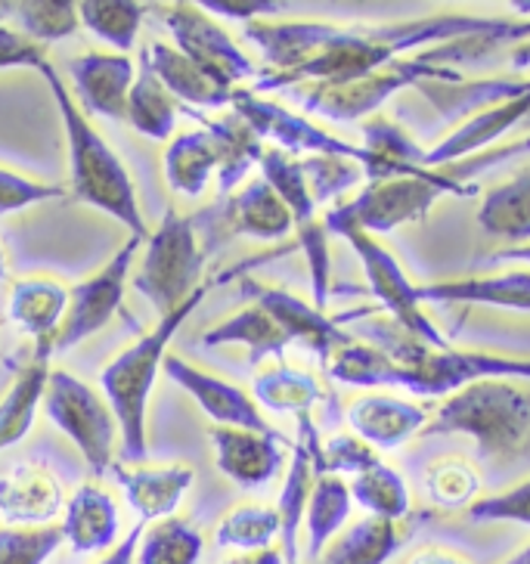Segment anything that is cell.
I'll return each mask as SVG.
<instances>
[{
    "label": "cell",
    "mask_w": 530,
    "mask_h": 564,
    "mask_svg": "<svg viewBox=\"0 0 530 564\" xmlns=\"http://www.w3.org/2000/svg\"><path fill=\"white\" fill-rule=\"evenodd\" d=\"M147 13L150 7L133 0H78L82 29L106 41L109 47H116V53H128L137 44Z\"/></svg>",
    "instance_id": "37"
},
{
    "label": "cell",
    "mask_w": 530,
    "mask_h": 564,
    "mask_svg": "<svg viewBox=\"0 0 530 564\" xmlns=\"http://www.w3.org/2000/svg\"><path fill=\"white\" fill-rule=\"evenodd\" d=\"M63 509V484L47 465L22 463L0 478V528H44Z\"/></svg>",
    "instance_id": "19"
},
{
    "label": "cell",
    "mask_w": 530,
    "mask_h": 564,
    "mask_svg": "<svg viewBox=\"0 0 530 564\" xmlns=\"http://www.w3.org/2000/svg\"><path fill=\"white\" fill-rule=\"evenodd\" d=\"M227 564H285L282 562V552L280 549H261V552H242V555H236Z\"/></svg>",
    "instance_id": "51"
},
{
    "label": "cell",
    "mask_w": 530,
    "mask_h": 564,
    "mask_svg": "<svg viewBox=\"0 0 530 564\" xmlns=\"http://www.w3.org/2000/svg\"><path fill=\"white\" fill-rule=\"evenodd\" d=\"M350 499L369 512V518H381V521H394L410 514V490L407 481L400 478L394 468H388L385 463L366 468L360 475H354V481L348 484Z\"/></svg>",
    "instance_id": "38"
},
{
    "label": "cell",
    "mask_w": 530,
    "mask_h": 564,
    "mask_svg": "<svg viewBox=\"0 0 530 564\" xmlns=\"http://www.w3.org/2000/svg\"><path fill=\"white\" fill-rule=\"evenodd\" d=\"M66 75L72 82V97L82 106L84 116H100L109 121L128 118V94L137 78L128 53L87 51L68 63Z\"/></svg>",
    "instance_id": "18"
},
{
    "label": "cell",
    "mask_w": 530,
    "mask_h": 564,
    "mask_svg": "<svg viewBox=\"0 0 530 564\" xmlns=\"http://www.w3.org/2000/svg\"><path fill=\"white\" fill-rule=\"evenodd\" d=\"M429 490L434 502L444 509L472 506V497L478 494V475L465 463H444L434 468Z\"/></svg>",
    "instance_id": "47"
},
{
    "label": "cell",
    "mask_w": 530,
    "mask_h": 564,
    "mask_svg": "<svg viewBox=\"0 0 530 564\" xmlns=\"http://www.w3.org/2000/svg\"><path fill=\"white\" fill-rule=\"evenodd\" d=\"M509 17H441L403 19L391 25H332L311 19H255L246 25V41L264 56L267 68L255 78V94L282 87H338L360 82L403 56L472 34L497 32Z\"/></svg>",
    "instance_id": "1"
},
{
    "label": "cell",
    "mask_w": 530,
    "mask_h": 564,
    "mask_svg": "<svg viewBox=\"0 0 530 564\" xmlns=\"http://www.w3.org/2000/svg\"><path fill=\"white\" fill-rule=\"evenodd\" d=\"M230 109L261 137V143L270 140L273 150L289 152V155H304V159H311V155H338V159H354L357 165L364 167L366 155L360 147L316 128L311 118L285 109L282 102L267 100V97L255 94L249 87H239L232 94Z\"/></svg>",
    "instance_id": "15"
},
{
    "label": "cell",
    "mask_w": 530,
    "mask_h": 564,
    "mask_svg": "<svg viewBox=\"0 0 530 564\" xmlns=\"http://www.w3.org/2000/svg\"><path fill=\"white\" fill-rule=\"evenodd\" d=\"M143 531H147V524H143V521H137L131 531L125 533L116 546L109 549L97 564H137V546H140V536H143Z\"/></svg>",
    "instance_id": "50"
},
{
    "label": "cell",
    "mask_w": 530,
    "mask_h": 564,
    "mask_svg": "<svg viewBox=\"0 0 530 564\" xmlns=\"http://www.w3.org/2000/svg\"><path fill=\"white\" fill-rule=\"evenodd\" d=\"M410 564H468V562L456 558V555H447V552H441V549H429V552H419Z\"/></svg>",
    "instance_id": "53"
},
{
    "label": "cell",
    "mask_w": 530,
    "mask_h": 564,
    "mask_svg": "<svg viewBox=\"0 0 530 564\" xmlns=\"http://www.w3.org/2000/svg\"><path fill=\"white\" fill-rule=\"evenodd\" d=\"M242 295L251 299V304H258L261 311L273 316V323L285 333L289 345L301 341L320 364H329L332 357H335V350H342L345 345L354 341V335L345 333L338 326V319H332L326 311L307 304V301L292 295V292H285L280 285L242 280Z\"/></svg>",
    "instance_id": "16"
},
{
    "label": "cell",
    "mask_w": 530,
    "mask_h": 564,
    "mask_svg": "<svg viewBox=\"0 0 530 564\" xmlns=\"http://www.w3.org/2000/svg\"><path fill=\"white\" fill-rule=\"evenodd\" d=\"M171 382L177 384L181 391H186L190 398L199 403V410L208 419H215V425L224 429H249V432H277L270 429V422L261 413V406L255 403L249 391H242L239 384L220 379L215 372L202 369V366L183 360L177 354H167L162 364Z\"/></svg>",
    "instance_id": "17"
},
{
    "label": "cell",
    "mask_w": 530,
    "mask_h": 564,
    "mask_svg": "<svg viewBox=\"0 0 530 564\" xmlns=\"http://www.w3.org/2000/svg\"><path fill=\"white\" fill-rule=\"evenodd\" d=\"M280 540V514L267 506H236L215 531V543L239 552H261Z\"/></svg>",
    "instance_id": "41"
},
{
    "label": "cell",
    "mask_w": 530,
    "mask_h": 564,
    "mask_svg": "<svg viewBox=\"0 0 530 564\" xmlns=\"http://www.w3.org/2000/svg\"><path fill=\"white\" fill-rule=\"evenodd\" d=\"M350 509H354V499H350L348 484L338 475H316L311 499H307V512H304V531H307L304 558L307 564L316 562L332 540L342 533V528L348 524Z\"/></svg>",
    "instance_id": "31"
},
{
    "label": "cell",
    "mask_w": 530,
    "mask_h": 564,
    "mask_svg": "<svg viewBox=\"0 0 530 564\" xmlns=\"http://www.w3.org/2000/svg\"><path fill=\"white\" fill-rule=\"evenodd\" d=\"M44 413L75 447L94 475H106L116 465L118 422L109 400L68 369H51L44 391Z\"/></svg>",
    "instance_id": "10"
},
{
    "label": "cell",
    "mask_w": 530,
    "mask_h": 564,
    "mask_svg": "<svg viewBox=\"0 0 530 564\" xmlns=\"http://www.w3.org/2000/svg\"><path fill=\"white\" fill-rule=\"evenodd\" d=\"M215 465L224 478L255 490L280 475L285 463L280 432H249V429H212Z\"/></svg>",
    "instance_id": "20"
},
{
    "label": "cell",
    "mask_w": 530,
    "mask_h": 564,
    "mask_svg": "<svg viewBox=\"0 0 530 564\" xmlns=\"http://www.w3.org/2000/svg\"><path fill=\"white\" fill-rule=\"evenodd\" d=\"M323 220H326V230L342 236L354 249L357 261L364 267L369 292L388 311L391 323L398 329L413 335L419 341H425L431 348H453L447 335L437 329V323L422 311V301L415 295V282H410V276L403 273V267L398 264V258L385 249L372 232L360 230L338 205H332Z\"/></svg>",
    "instance_id": "9"
},
{
    "label": "cell",
    "mask_w": 530,
    "mask_h": 564,
    "mask_svg": "<svg viewBox=\"0 0 530 564\" xmlns=\"http://www.w3.org/2000/svg\"><path fill=\"white\" fill-rule=\"evenodd\" d=\"M422 434H465L480 456L506 459L528 444L530 394L506 379L465 384L431 413Z\"/></svg>",
    "instance_id": "7"
},
{
    "label": "cell",
    "mask_w": 530,
    "mask_h": 564,
    "mask_svg": "<svg viewBox=\"0 0 530 564\" xmlns=\"http://www.w3.org/2000/svg\"><path fill=\"white\" fill-rule=\"evenodd\" d=\"M41 75L51 87L60 118H63V131H66L68 193L82 205H90L118 220L131 236L147 242L150 230H147V217L137 199L131 171L118 159V152L102 140L100 131L90 124V118L84 116L82 106L75 102L68 84L63 82V75L56 72L51 59L41 66Z\"/></svg>",
    "instance_id": "4"
},
{
    "label": "cell",
    "mask_w": 530,
    "mask_h": 564,
    "mask_svg": "<svg viewBox=\"0 0 530 564\" xmlns=\"http://www.w3.org/2000/svg\"><path fill=\"white\" fill-rule=\"evenodd\" d=\"M509 66H512L515 75H521V72H528L530 68V32L528 37H521L515 47H509Z\"/></svg>",
    "instance_id": "52"
},
{
    "label": "cell",
    "mask_w": 530,
    "mask_h": 564,
    "mask_svg": "<svg viewBox=\"0 0 530 564\" xmlns=\"http://www.w3.org/2000/svg\"><path fill=\"white\" fill-rule=\"evenodd\" d=\"M314 463H311V449L299 437V444L292 449V463L285 471V484L280 490V502H277V514H280V552L285 564H301L299 555V528L304 524V512H307V499H311V487H314Z\"/></svg>",
    "instance_id": "34"
},
{
    "label": "cell",
    "mask_w": 530,
    "mask_h": 564,
    "mask_svg": "<svg viewBox=\"0 0 530 564\" xmlns=\"http://www.w3.org/2000/svg\"><path fill=\"white\" fill-rule=\"evenodd\" d=\"M301 171H304V181L311 186L316 205H329L338 196H345L350 186L364 181V167L354 159H338V155L301 159Z\"/></svg>",
    "instance_id": "43"
},
{
    "label": "cell",
    "mask_w": 530,
    "mask_h": 564,
    "mask_svg": "<svg viewBox=\"0 0 530 564\" xmlns=\"http://www.w3.org/2000/svg\"><path fill=\"white\" fill-rule=\"evenodd\" d=\"M468 518L472 521H512V524H524L530 528V478L528 481L515 484L509 490H499V494H490V497L472 499L468 506Z\"/></svg>",
    "instance_id": "45"
},
{
    "label": "cell",
    "mask_w": 530,
    "mask_h": 564,
    "mask_svg": "<svg viewBox=\"0 0 530 564\" xmlns=\"http://www.w3.org/2000/svg\"><path fill=\"white\" fill-rule=\"evenodd\" d=\"M63 543L60 524L0 528V564H47Z\"/></svg>",
    "instance_id": "44"
},
{
    "label": "cell",
    "mask_w": 530,
    "mask_h": 564,
    "mask_svg": "<svg viewBox=\"0 0 530 564\" xmlns=\"http://www.w3.org/2000/svg\"><path fill=\"white\" fill-rule=\"evenodd\" d=\"M251 398L261 410L292 413L299 419L311 415V410L323 400V384L304 369H295L285 360H273L270 366H258L251 379Z\"/></svg>",
    "instance_id": "30"
},
{
    "label": "cell",
    "mask_w": 530,
    "mask_h": 564,
    "mask_svg": "<svg viewBox=\"0 0 530 564\" xmlns=\"http://www.w3.org/2000/svg\"><path fill=\"white\" fill-rule=\"evenodd\" d=\"M478 224L497 239H512L518 246L530 242V165L484 196Z\"/></svg>",
    "instance_id": "33"
},
{
    "label": "cell",
    "mask_w": 530,
    "mask_h": 564,
    "mask_svg": "<svg viewBox=\"0 0 530 564\" xmlns=\"http://www.w3.org/2000/svg\"><path fill=\"white\" fill-rule=\"evenodd\" d=\"M530 155V137H518L512 143H499L490 150L468 155L463 162L441 167H422L419 174L398 181L366 183V189L350 202H338V208L366 232H391L403 224H419L444 196H478V174L502 162H518Z\"/></svg>",
    "instance_id": "2"
},
{
    "label": "cell",
    "mask_w": 530,
    "mask_h": 564,
    "mask_svg": "<svg viewBox=\"0 0 530 564\" xmlns=\"http://www.w3.org/2000/svg\"><path fill=\"white\" fill-rule=\"evenodd\" d=\"M143 66L150 68L174 100L193 109H224L230 106L236 94L212 82L202 68L193 66L181 51H174V44H165V41H152L143 51Z\"/></svg>",
    "instance_id": "27"
},
{
    "label": "cell",
    "mask_w": 530,
    "mask_h": 564,
    "mask_svg": "<svg viewBox=\"0 0 530 564\" xmlns=\"http://www.w3.org/2000/svg\"><path fill=\"white\" fill-rule=\"evenodd\" d=\"M364 335H369V345H376L391 357L388 388H403L415 398L447 400L450 394L463 391L465 384L487 382V379L530 382V357L431 348L385 319L364 323Z\"/></svg>",
    "instance_id": "5"
},
{
    "label": "cell",
    "mask_w": 530,
    "mask_h": 564,
    "mask_svg": "<svg viewBox=\"0 0 530 564\" xmlns=\"http://www.w3.org/2000/svg\"><path fill=\"white\" fill-rule=\"evenodd\" d=\"M13 19L34 44H56L82 29L75 0H22L13 3Z\"/></svg>",
    "instance_id": "40"
},
{
    "label": "cell",
    "mask_w": 530,
    "mask_h": 564,
    "mask_svg": "<svg viewBox=\"0 0 530 564\" xmlns=\"http://www.w3.org/2000/svg\"><path fill=\"white\" fill-rule=\"evenodd\" d=\"M199 7L208 17L239 19V22H255V19H273L280 13L282 3L277 0H199Z\"/></svg>",
    "instance_id": "49"
},
{
    "label": "cell",
    "mask_w": 530,
    "mask_h": 564,
    "mask_svg": "<svg viewBox=\"0 0 530 564\" xmlns=\"http://www.w3.org/2000/svg\"><path fill=\"white\" fill-rule=\"evenodd\" d=\"M193 220H196L205 251H215L220 242H227L232 236H251V239L277 242V239L292 232L289 208L282 205L277 189L264 177L239 186L236 193L224 196L220 205H212L199 215H193Z\"/></svg>",
    "instance_id": "14"
},
{
    "label": "cell",
    "mask_w": 530,
    "mask_h": 564,
    "mask_svg": "<svg viewBox=\"0 0 530 564\" xmlns=\"http://www.w3.org/2000/svg\"><path fill=\"white\" fill-rule=\"evenodd\" d=\"M415 295L425 304H480L530 314V270H509L490 276H463L415 285Z\"/></svg>",
    "instance_id": "23"
},
{
    "label": "cell",
    "mask_w": 530,
    "mask_h": 564,
    "mask_svg": "<svg viewBox=\"0 0 530 564\" xmlns=\"http://www.w3.org/2000/svg\"><path fill=\"white\" fill-rule=\"evenodd\" d=\"M116 475L118 487L143 524H155L162 518L181 509L186 490L193 487V468L183 463L147 465V463H116L109 468Z\"/></svg>",
    "instance_id": "21"
},
{
    "label": "cell",
    "mask_w": 530,
    "mask_h": 564,
    "mask_svg": "<svg viewBox=\"0 0 530 564\" xmlns=\"http://www.w3.org/2000/svg\"><path fill=\"white\" fill-rule=\"evenodd\" d=\"M56 354L53 345H34L32 360L22 364L13 376L10 388L0 398V453L17 447L32 432L34 415L44 403L47 376H51V357Z\"/></svg>",
    "instance_id": "25"
},
{
    "label": "cell",
    "mask_w": 530,
    "mask_h": 564,
    "mask_svg": "<svg viewBox=\"0 0 530 564\" xmlns=\"http://www.w3.org/2000/svg\"><path fill=\"white\" fill-rule=\"evenodd\" d=\"M44 63H47V53H44L41 44H34L19 29H10V25L0 22V72H7V68L41 72Z\"/></svg>",
    "instance_id": "48"
},
{
    "label": "cell",
    "mask_w": 530,
    "mask_h": 564,
    "mask_svg": "<svg viewBox=\"0 0 530 564\" xmlns=\"http://www.w3.org/2000/svg\"><path fill=\"white\" fill-rule=\"evenodd\" d=\"M66 193V186L32 181V177L17 174L10 167H0V215H13V212L32 208V205H41V202L63 199Z\"/></svg>",
    "instance_id": "46"
},
{
    "label": "cell",
    "mask_w": 530,
    "mask_h": 564,
    "mask_svg": "<svg viewBox=\"0 0 530 564\" xmlns=\"http://www.w3.org/2000/svg\"><path fill=\"white\" fill-rule=\"evenodd\" d=\"M502 564H530V546H524L521 552H515L512 558H506Z\"/></svg>",
    "instance_id": "55"
},
{
    "label": "cell",
    "mask_w": 530,
    "mask_h": 564,
    "mask_svg": "<svg viewBox=\"0 0 530 564\" xmlns=\"http://www.w3.org/2000/svg\"><path fill=\"white\" fill-rule=\"evenodd\" d=\"M68 311V285L53 276H25L10 285L7 314L34 345H53Z\"/></svg>",
    "instance_id": "26"
},
{
    "label": "cell",
    "mask_w": 530,
    "mask_h": 564,
    "mask_svg": "<svg viewBox=\"0 0 530 564\" xmlns=\"http://www.w3.org/2000/svg\"><path fill=\"white\" fill-rule=\"evenodd\" d=\"M63 540L78 555L109 552L121 536V518L112 494L100 484H82L63 509Z\"/></svg>",
    "instance_id": "24"
},
{
    "label": "cell",
    "mask_w": 530,
    "mask_h": 564,
    "mask_svg": "<svg viewBox=\"0 0 530 564\" xmlns=\"http://www.w3.org/2000/svg\"><path fill=\"white\" fill-rule=\"evenodd\" d=\"M208 131L215 133L217 152H220V171H217V186L224 196L236 193V186L249 177V171L264 155V143L261 137L251 131L249 124L236 112H227L217 121H202Z\"/></svg>",
    "instance_id": "35"
},
{
    "label": "cell",
    "mask_w": 530,
    "mask_h": 564,
    "mask_svg": "<svg viewBox=\"0 0 530 564\" xmlns=\"http://www.w3.org/2000/svg\"><path fill=\"white\" fill-rule=\"evenodd\" d=\"M205 540L183 518H162L143 531L137 546V564H199Z\"/></svg>",
    "instance_id": "39"
},
{
    "label": "cell",
    "mask_w": 530,
    "mask_h": 564,
    "mask_svg": "<svg viewBox=\"0 0 530 564\" xmlns=\"http://www.w3.org/2000/svg\"><path fill=\"white\" fill-rule=\"evenodd\" d=\"M403 540L407 536L394 521L364 518L345 533H338L326 552L311 564H385L398 555Z\"/></svg>",
    "instance_id": "32"
},
{
    "label": "cell",
    "mask_w": 530,
    "mask_h": 564,
    "mask_svg": "<svg viewBox=\"0 0 530 564\" xmlns=\"http://www.w3.org/2000/svg\"><path fill=\"white\" fill-rule=\"evenodd\" d=\"M7 273H10V261H7V249H3V242H0V282L7 280Z\"/></svg>",
    "instance_id": "56"
},
{
    "label": "cell",
    "mask_w": 530,
    "mask_h": 564,
    "mask_svg": "<svg viewBox=\"0 0 530 564\" xmlns=\"http://www.w3.org/2000/svg\"><path fill=\"white\" fill-rule=\"evenodd\" d=\"M332 382L350 384V388H388L391 376V357L369 341H350L342 350H335L326 364Z\"/></svg>",
    "instance_id": "42"
},
{
    "label": "cell",
    "mask_w": 530,
    "mask_h": 564,
    "mask_svg": "<svg viewBox=\"0 0 530 564\" xmlns=\"http://www.w3.org/2000/svg\"><path fill=\"white\" fill-rule=\"evenodd\" d=\"M208 251L202 249L193 215L165 208L159 227L143 242V254L133 264L131 285L150 301L155 314L165 316L181 307L202 285Z\"/></svg>",
    "instance_id": "8"
},
{
    "label": "cell",
    "mask_w": 530,
    "mask_h": 564,
    "mask_svg": "<svg viewBox=\"0 0 530 564\" xmlns=\"http://www.w3.org/2000/svg\"><path fill=\"white\" fill-rule=\"evenodd\" d=\"M261 177H264L282 205L292 215V230L299 232V249L307 258V273H311V289H314V307L326 311L332 295V258H329V230L326 220H320V205H316L311 186L304 181L301 159L282 150H264L261 155Z\"/></svg>",
    "instance_id": "12"
},
{
    "label": "cell",
    "mask_w": 530,
    "mask_h": 564,
    "mask_svg": "<svg viewBox=\"0 0 530 564\" xmlns=\"http://www.w3.org/2000/svg\"><path fill=\"white\" fill-rule=\"evenodd\" d=\"M177 112H181L177 100L159 84V78L152 75L150 68L140 66L131 84V94H128V118L125 121L137 133H143L147 140L165 143L167 137L174 133Z\"/></svg>",
    "instance_id": "36"
},
{
    "label": "cell",
    "mask_w": 530,
    "mask_h": 564,
    "mask_svg": "<svg viewBox=\"0 0 530 564\" xmlns=\"http://www.w3.org/2000/svg\"><path fill=\"white\" fill-rule=\"evenodd\" d=\"M494 261H524V264H530V242H524V246H512V249H502L497 251V254H490Z\"/></svg>",
    "instance_id": "54"
},
{
    "label": "cell",
    "mask_w": 530,
    "mask_h": 564,
    "mask_svg": "<svg viewBox=\"0 0 530 564\" xmlns=\"http://www.w3.org/2000/svg\"><path fill=\"white\" fill-rule=\"evenodd\" d=\"M143 249V239L128 236V242L106 261V264L82 280L75 289H68V311L53 350H72L84 345L90 335H97L112 323V316L121 311L125 301V285L131 280L133 264H137V251Z\"/></svg>",
    "instance_id": "13"
},
{
    "label": "cell",
    "mask_w": 530,
    "mask_h": 564,
    "mask_svg": "<svg viewBox=\"0 0 530 564\" xmlns=\"http://www.w3.org/2000/svg\"><path fill=\"white\" fill-rule=\"evenodd\" d=\"M258 261L261 258L239 261L230 270H224L217 280L202 282L199 289L183 301L181 307H174L171 314L159 316V323L152 326L150 333L140 335L131 348L121 350L116 360L100 372L102 398L109 400V406L116 413L118 434H121V447H125V459L128 463H143L147 459V413H150L152 388H155V379H159L162 364H165L167 357V345L174 341V335L181 333L183 323L193 316V311L199 307L205 295L215 289L217 282L242 276Z\"/></svg>",
    "instance_id": "3"
},
{
    "label": "cell",
    "mask_w": 530,
    "mask_h": 564,
    "mask_svg": "<svg viewBox=\"0 0 530 564\" xmlns=\"http://www.w3.org/2000/svg\"><path fill=\"white\" fill-rule=\"evenodd\" d=\"M444 116L475 112L465 124L444 137L437 147L422 152V167H441L463 162L468 155L497 147L499 140L530 118V78H494L478 84H431L422 87Z\"/></svg>",
    "instance_id": "6"
},
{
    "label": "cell",
    "mask_w": 530,
    "mask_h": 564,
    "mask_svg": "<svg viewBox=\"0 0 530 564\" xmlns=\"http://www.w3.org/2000/svg\"><path fill=\"white\" fill-rule=\"evenodd\" d=\"M174 37V51H181L190 63L202 68L212 82L224 90H239V84L258 78V68L251 63L246 51L232 41V34L208 17L199 3H155L150 7Z\"/></svg>",
    "instance_id": "11"
},
{
    "label": "cell",
    "mask_w": 530,
    "mask_h": 564,
    "mask_svg": "<svg viewBox=\"0 0 530 564\" xmlns=\"http://www.w3.org/2000/svg\"><path fill=\"white\" fill-rule=\"evenodd\" d=\"M431 410L413 400L391 398V394H364L350 400L348 425L372 449H398L425 432Z\"/></svg>",
    "instance_id": "22"
},
{
    "label": "cell",
    "mask_w": 530,
    "mask_h": 564,
    "mask_svg": "<svg viewBox=\"0 0 530 564\" xmlns=\"http://www.w3.org/2000/svg\"><path fill=\"white\" fill-rule=\"evenodd\" d=\"M202 348H246L251 366H261L267 357L282 360V354L289 348V338L280 326L273 323V316L261 311L258 304H249L242 311H236L227 319L215 323L212 329H205L199 338Z\"/></svg>",
    "instance_id": "29"
},
{
    "label": "cell",
    "mask_w": 530,
    "mask_h": 564,
    "mask_svg": "<svg viewBox=\"0 0 530 564\" xmlns=\"http://www.w3.org/2000/svg\"><path fill=\"white\" fill-rule=\"evenodd\" d=\"M162 171H165V183L171 186V193L186 196V199H199L208 189L212 177L217 181V171H220L215 133L202 124L199 131L174 137L162 155Z\"/></svg>",
    "instance_id": "28"
}]
</instances>
